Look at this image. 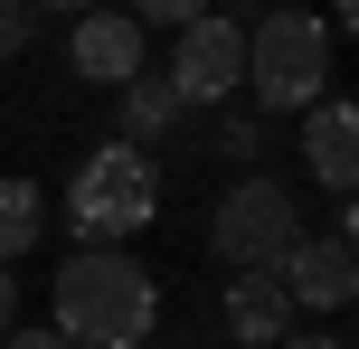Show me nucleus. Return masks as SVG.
<instances>
[{
	"label": "nucleus",
	"mask_w": 359,
	"mask_h": 349,
	"mask_svg": "<svg viewBox=\"0 0 359 349\" xmlns=\"http://www.w3.org/2000/svg\"><path fill=\"white\" fill-rule=\"evenodd\" d=\"M142 66H151V38L123 10H86L67 29V76H86V85H133Z\"/></svg>",
	"instance_id": "7"
},
{
	"label": "nucleus",
	"mask_w": 359,
	"mask_h": 349,
	"mask_svg": "<svg viewBox=\"0 0 359 349\" xmlns=\"http://www.w3.org/2000/svg\"><path fill=\"white\" fill-rule=\"evenodd\" d=\"M274 349H341V340H331V331H284Z\"/></svg>",
	"instance_id": "17"
},
{
	"label": "nucleus",
	"mask_w": 359,
	"mask_h": 349,
	"mask_svg": "<svg viewBox=\"0 0 359 349\" xmlns=\"http://www.w3.org/2000/svg\"><path fill=\"white\" fill-rule=\"evenodd\" d=\"M161 85L180 104H236L246 94V29L236 19H189V29H170V76Z\"/></svg>",
	"instance_id": "5"
},
{
	"label": "nucleus",
	"mask_w": 359,
	"mask_h": 349,
	"mask_svg": "<svg viewBox=\"0 0 359 349\" xmlns=\"http://www.w3.org/2000/svg\"><path fill=\"white\" fill-rule=\"evenodd\" d=\"M142 349H189V340H161V331H151V340H142Z\"/></svg>",
	"instance_id": "19"
},
{
	"label": "nucleus",
	"mask_w": 359,
	"mask_h": 349,
	"mask_svg": "<svg viewBox=\"0 0 359 349\" xmlns=\"http://www.w3.org/2000/svg\"><path fill=\"white\" fill-rule=\"evenodd\" d=\"M38 38V0H0V57H19Z\"/></svg>",
	"instance_id": "13"
},
{
	"label": "nucleus",
	"mask_w": 359,
	"mask_h": 349,
	"mask_svg": "<svg viewBox=\"0 0 359 349\" xmlns=\"http://www.w3.org/2000/svg\"><path fill=\"white\" fill-rule=\"evenodd\" d=\"M217 151H227V161H255V151H265V123H255V113H227V123H217Z\"/></svg>",
	"instance_id": "14"
},
{
	"label": "nucleus",
	"mask_w": 359,
	"mask_h": 349,
	"mask_svg": "<svg viewBox=\"0 0 359 349\" xmlns=\"http://www.w3.org/2000/svg\"><path fill=\"white\" fill-rule=\"evenodd\" d=\"M123 19H133V29L151 38V29H189V19H208V0H133Z\"/></svg>",
	"instance_id": "12"
},
{
	"label": "nucleus",
	"mask_w": 359,
	"mask_h": 349,
	"mask_svg": "<svg viewBox=\"0 0 359 349\" xmlns=\"http://www.w3.org/2000/svg\"><path fill=\"white\" fill-rule=\"evenodd\" d=\"M341 19H350V0H331V29H341Z\"/></svg>",
	"instance_id": "20"
},
{
	"label": "nucleus",
	"mask_w": 359,
	"mask_h": 349,
	"mask_svg": "<svg viewBox=\"0 0 359 349\" xmlns=\"http://www.w3.org/2000/svg\"><path fill=\"white\" fill-rule=\"evenodd\" d=\"M38 227H48V199H38V180H0V264L29 255Z\"/></svg>",
	"instance_id": "11"
},
{
	"label": "nucleus",
	"mask_w": 359,
	"mask_h": 349,
	"mask_svg": "<svg viewBox=\"0 0 359 349\" xmlns=\"http://www.w3.org/2000/svg\"><path fill=\"white\" fill-rule=\"evenodd\" d=\"M0 349H67L57 331H0Z\"/></svg>",
	"instance_id": "15"
},
{
	"label": "nucleus",
	"mask_w": 359,
	"mask_h": 349,
	"mask_svg": "<svg viewBox=\"0 0 359 349\" xmlns=\"http://www.w3.org/2000/svg\"><path fill=\"white\" fill-rule=\"evenodd\" d=\"M38 10H57V19H86V10H114V0H38Z\"/></svg>",
	"instance_id": "18"
},
{
	"label": "nucleus",
	"mask_w": 359,
	"mask_h": 349,
	"mask_svg": "<svg viewBox=\"0 0 359 349\" xmlns=\"http://www.w3.org/2000/svg\"><path fill=\"white\" fill-rule=\"evenodd\" d=\"M274 283H284L293 312H341L359 293V264H350V236H293L274 255Z\"/></svg>",
	"instance_id": "6"
},
{
	"label": "nucleus",
	"mask_w": 359,
	"mask_h": 349,
	"mask_svg": "<svg viewBox=\"0 0 359 349\" xmlns=\"http://www.w3.org/2000/svg\"><path fill=\"white\" fill-rule=\"evenodd\" d=\"M246 94H255V113L303 123V113L331 94V19H312V10L255 19L246 29Z\"/></svg>",
	"instance_id": "2"
},
{
	"label": "nucleus",
	"mask_w": 359,
	"mask_h": 349,
	"mask_svg": "<svg viewBox=\"0 0 359 349\" xmlns=\"http://www.w3.org/2000/svg\"><path fill=\"white\" fill-rule=\"evenodd\" d=\"M0 331H19V283H10V264H0Z\"/></svg>",
	"instance_id": "16"
},
{
	"label": "nucleus",
	"mask_w": 359,
	"mask_h": 349,
	"mask_svg": "<svg viewBox=\"0 0 359 349\" xmlns=\"http://www.w3.org/2000/svg\"><path fill=\"white\" fill-rule=\"evenodd\" d=\"M151 208H161V170H151V151L133 142H104L76 161V189H67V236L76 245H123L151 227Z\"/></svg>",
	"instance_id": "3"
},
{
	"label": "nucleus",
	"mask_w": 359,
	"mask_h": 349,
	"mask_svg": "<svg viewBox=\"0 0 359 349\" xmlns=\"http://www.w3.org/2000/svg\"><path fill=\"white\" fill-rule=\"evenodd\" d=\"M303 161H312V180H322L331 199L359 189V113L341 104V94H322V104L303 113Z\"/></svg>",
	"instance_id": "9"
},
{
	"label": "nucleus",
	"mask_w": 359,
	"mask_h": 349,
	"mask_svg": "<svg viewBox=\"0 0 359 349\" xmlns=\"http://www.w3.org/2000/svg\"><path fill=\"white\" fill-rule=\"evenodd\" d=\"M293 236H303V199L284 180H227V199L208 218V245L227 255V274H274V255Z\"/></svg>",
	"instance_id": "4"
},
{
	"label": "nucleus",
	"mask_w": 359,
	"mask_h": 349,
	"mask_svg": "<svg viewBox=\"0 0 359 349\" xmlns=\"http://www.w3.org/2000/svg\"><path fill=\"white\" fill-rule=\"evenodd\" d=\"M67 349H142L161 331V283L123 255V245H86L57 264V321Z\"/></svg>",
	"instance_id": "1"
},
{
	"label": "nucleus",
	"mask_w": 359,
	"mask_h": 349,
	"mask_svg": "<svg viewBox=\"0 0 359 349\" xmlns=\"http://www.w3.org/2000/svg\"><path fill=\"white\" fill-rule=\"evenodd\" d=\"M217 321H227V340H236V349H274L284 331H303V312L284 302V283H274V274H227Z\"/></svg>",
	"instance_id": "8"
},
{
	"label": "nucleus",
	"mask_w": 359,
	"mask_h": 349,
	"mask_svg": "<svg viewBox=\"0 0 359 349\" xmlns=\"http://www.w3.org/2000/svg\"><path fill=\"white\" fill-rule=\"evenodd\" d=\"M180 113H189V104H180V94L161 85V76H133V85H123V104H114V142H133V151H151V142H161V132L180 123Z\"/></svg>",
	"instance_id": "10"
}]
</instances>
